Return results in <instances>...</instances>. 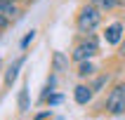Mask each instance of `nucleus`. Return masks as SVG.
<instances>
[{"instance_id": "obj_2", "label": "nucleus", "mask_w": 125, "mask_h": 120, "mask_svg": "<svg viewBox=\"0 0 125 120\" xmlns=\"http://www.w3.org/2000/svg\"><path fill=\"white\" fill-rule=\"evenodd\" d=\"M97 49H99L97 38H94V35H87V38L73 49V54H71V56H73V61H78V64H80V61H90L92 56L97 54Z\"/></svg>"}, {"instance_id": "obj_16", "label": "nucleus", "mask_w": 125, "mask_h": 120, "mask_svg": "<svg viewBox=\"0 0 125 120\" xmlns=\"http://www.w3.org/2000/svg\"><path fill=\"white\" fill-rule=\"evenodd\" d=\"M118 54L125 59V40H120V49H118Z\"/></svg>"}, {"instance_id": "obj_11", "label": "nucleus", "mask_w": 125, "mask_h": 120, "mask_svg": "<svg viewBox=\"0 0 125 120\" xmlns=\"http://www.w3.org/2000/svg\"><path fill=\"white\" fill-rule=\"evenodd\" d=\"M19 108L21 111H28V108H31V106H28V90L26 87L19 92Z\"/></svg>"}, {"instance_id": "obj_9", "label": "nucleus", "mask_w": 125, "mask_h": 120, "mask_svg": "<svg viewBox=\"0 0 125 120\" xmlns=\"http://www.w3.org/2000/svg\"><path fill=\"white\" fill-rule=\"evenodd\" d=\"M90 2H92L94 7H99L102 12H109V9H113V7H118L113 0H90Z\"/></svg>"}, {"instance_id": "obj_3", "label": "nucleus", "mask_w": 125, "mask_h": 120, "mask_svg": "<svg viewBox=\"0 0 125 120\" xmlns=\"http://www.w3.org/2000/svg\"><path fill=\"white\" fill-rule=\"evenodd\" d=\"M106 111L113 113V115L125 113V83H118L111 90V94H109V99H106Z\"/></svg>"}, {"instance_id": "obj_13", "label": "nucleus", "mask_w": 125, "mask_h": 120, "mask_svg": "<svg viewBox=\"0 0 125 120\" xmlns=\"http://www.w3.org/2000/svg\"><path fill=\"white\" fill-rule=\"evenodd\" d=\"M33 38H35V31H31V33H26V35H24V40H21V47L26 49L28 45H31V40H33Z\"/></svg>"}, {"instance_id": "obj_15", "label": "nucleus", "mask_w": 125, "mask_h": 120, "mask_svg": "<svg viewBox=\"0 0 125 120\" xmlns=\"http://www.w3.org/2000/svg\"><path fill=\"white\" fill-rule=\"evenodd\" d=\"M7 19H10V17H5V14H0V28H5L7 24H10V21H7Z\"/></svg>"}, {"instance_id": "obj_10", "label": "nucleus", "mask_w": 125, "mask_h": 120, "mask_svg": "<svg viewBox=\"0 0 125 120\" xmlns=\"http://www.w3.org/2000/svg\"><path fill=\"white\" fill-rule=\"evenodd\" d=\"M94 73V66H92L90 61H80V66H78V75L85 78V75H92Z\"/></svg>"}, {"instance_id": "obj_14", "label": "nucleus", "mask_w": 125, "mask_h": 120, "mask_svg": "<svg viewBox=\"0 0 125 120\" xmlns=\"http://www.w3.org/2000/svg\"><path fill=\"white\" fill-rule=\"evenodd\" d=\"M62 94H52V97H50V106H57V104H62Z\"/></svg>"}, {"instance_id": "obj_1", "label": "nucleus", "mask_w": 125, "mask_h": 120, "mask_svg": "<svg viewBox=\"0 0 125 120\" xmlns=\"http://www.w3.org/2000/svg\"><path fill=\"white\" fill-rule=\"evenodd\" d=\"M99 24H102V9L94 7L92 2H90V5H85L83 9L78 12V31H80V33H85V35L92 33Z\"/></svg>"}, {"instance_id": "obj_5", "label": "nucleus", "mask_w": 125, "mask_h": 120, "mask_svg": "<svg viewBox=\"0 0 125 120\" xmlns=\"http://www.w3.org/2000/svg\"><path fill=\"white\" fill-rule=\"evenodd\" d=\"M24 61H26V56H19L17 61L7 68V73H5V85H12L14 80H17V75H19V68L24 66Z\"/></svg>"}, {"instance_id": "obj_8", "label": "nucleus", "mask_w": 125, "mask_h": 120, "mask_svg": "<svg viewBox=\"0 0 125 120\" xmlns=\"http://www.w3.org/2000/svg\"><path fill=\"white\" fill-rule=\"evenodd\" d=\"M0 14H5V17H17V14H19L17 2H12V0H0Z\"/></svg>"}, {"instance_id": "obj_6", "label": "nucleus", "mask_w": 125, "mask_h": 120, "mask_svg": "<svg viewBox=\"0 0 125 120\" xmlns=\"http://www.w3.org/2000/svg\"><path fill=\"white\" fill-rule=\"evenodd\" d=\"M73 97H76V101H78L80 106H85V104L92 99V87H87V85H78Z\"/></svg>"}, {"instance_id": "obj_7", "label": "nucleus", "mask_w": 125, "mask_h": 120, "mask_svg": "<svg viewBox=\"0 0 125 120\" xmlns=\"http://www.w3.org/2000/svg\"><path fill=\"white\" fill-rule=\"evenodd\" d=\"M52 68L59 71V73H62V71H69V59H66L62 52H54V54H52Z\"/></svg>"}, {"instance_id": "obj_17", "label": "nucleus", "mask_w": 125, "mask_h": 120, "mask_svg": "<svg viewBox=\"0 0 125 120\" xmlns=\"http://www.w3.org/2000/svg\"><path fill=\"white\" fill-rule=\"evenodd\" d=\"M113 2H116L118 7H125V0H113Z\"/></svg>"}, {"instance_id": "obj_4", "label": "nucleus", "mask_w": 125, "mask_h": 120, "mask_svg": "<svg viewBox=\"0 0 125 120\" xmlns=\"http://www.w3.org/2000/svg\"><path fill=\"white\" fill-rule=\"evenodd\" d=\"M104 38H106L109 45H118V42L123 40V24H111V26L106 28Z\"/></svg>"}, {"instance_id": "obj_12", "label": "nucleus", "mask_w": 125, "mask_h": 120, "mask_svg": "<svg viewBox=\"0 0 125 120\" xmlns=\"http://www.w3.org/2000/svg\"><path fill=\"white\" fill-rule=\"evenodd\" d=\"M106 80H109V75H102V78H97V83L92 85V92H97V90H102L106 85Z\"/></svg>"}, {"instance_id": "obj_18", "label": "nucleus", "mask_w": 125, "mask_h": 120, "mask_svg": "<svg viewBox=\"0 0 125 120\" xmlns=\"http://www.w3.org/2000/svg\"><path fill=\"white\" fill-rule=\"evenodd\" d=\"M12 2H17V0H12Z\"/></svg>"}]
</instances>
